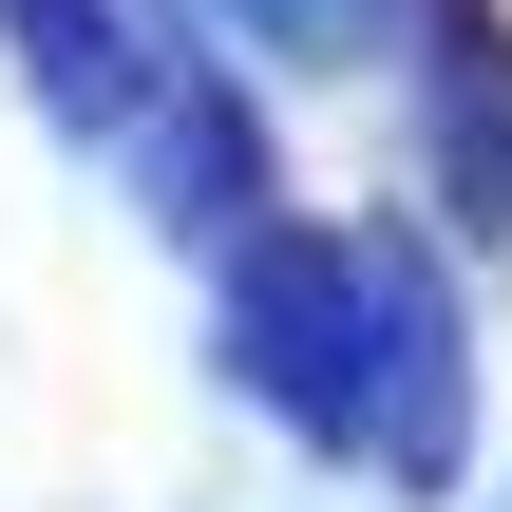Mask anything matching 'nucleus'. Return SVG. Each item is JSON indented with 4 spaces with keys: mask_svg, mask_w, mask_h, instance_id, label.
Listing matches in <instances>:
<instances>
[{
    "mask_svg": "<svg viewBox=\"0 0 512 512\" xmlns=\"http://www.w3.org/2000/svg\"><path fill=\"white\" fill-rule=\"evenodd\" d=\"M247 399L304 418L323 456H380L399 494L456 475V323L418 304L399 247H285L247 285Z\"/></svg>",
    "mask_w": 512,
    "mask_h": 512,
    "instance_id": "nucleus-1",
    "label": "nucleus"
}]
</instances>
